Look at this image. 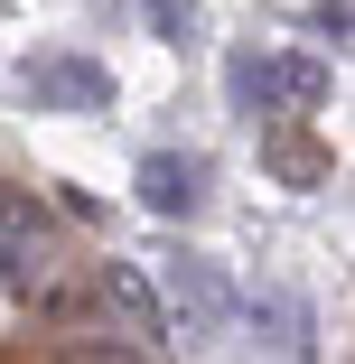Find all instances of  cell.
<instances>
[{"label":"cell","instance_id":"1","mask_svg":"<svg viewBox=\"0 0 355 364\" xmlns=\"http://www.w3.org/2000/svg\"><path fill=\"white\" fill-rule=\"evenodd\" d=\"M56 225H47V205L19 196V187H0V289L10 299H38V289L56 280Z\"/></svg>","mask_w":355,"mask_h":364},{"label":"cell","instance_id":"2","mask_svg":"<svg viewBox=\"0 0 355 364\" xmlns=\"http://www.w3.org/2000/svg\"><path fill=\"white\" fill-rule=\"evenodd\" d=\"M169 336L187 327V346H206V336H225V318H234V280L216 271V262H196V252H169Z\"/></svg>","mask_w":355,"mask_h":364},{"label":"cell","instance_id":"3","mask_svg":"<svg viewBox=\"0 0 355 364\" xmlns=\"http://www.w3.org/2000/svg\"><path fill=\"white\" fill-rule=\"evenodd\" d=\"M94 309L122 327L131 355H150V364H159V346H169V309H159V289L140 280V262H103V271H94Z\"/></svg>","mask_w":355,"mask_h":364},{"label":"cell","instance_id":"4","mask_svg":"<svg viewBox=\"0 0 355 364\" xmlns=\"http://www.w3.org/2000/svg\"><path fill=\"white\" fill-rule=\"evenodd\" d=\"M19 85H28L38 112H103V103H112V75H103L94 56H38Z\"/></svg>","mask_w":355,"mask_h":364},{"label":"cell","instance_id":"5","mask_svg":"<svg viewBox=\"0 0 355 364\" xmlns=\"http://www.w3.org/2000/svg\"><path fill=\"white\" fill-rule=\"evenodd\" d=\"M140 205L169 215V225L196 215V205H206V159H196V150H150V159H140Z\"/></svg>","mask_w":355,"mask_h":364},{"label":"cell","instance_id":"6","mask_svg":"<svg viewBox=\"0 0 355 364\" xmlns=\"http://www.w3.org/2000/svg\"><path fill=\"white\" fill-rule=\"evenodd\" d=\"M253 327H262V346L280 364H309V299H300V289H262V299H253Z\"/></svg>","mask_w":355,"mask_h":364},{"label":"cell","instance_id":"7","mask_svg":"<svg viewBox=\"0 0 355 364\" xmlns=\"http://www.w3.org/2000/svg\"><path fill=\"white\" fill-rule=\"evenodd\" d=\"M225 85H234V112H290V85H280V56H262V47H234V65H225Z\"/></svg>","mask_w":355,"mask_h":364},{"label":"cell","instance_id":"8","mask_svg":"<svg viewBox=\"0 0 355 364\" xmlns=\"http://www.w3.org/2000/svg\"><path fill=\"white\" fill-rule=\"evenodd\" d=\"M28 309H38V327H85V309H94V289H85V280H65V271H56V280L38 289V299H28Z\"/></svg>","mask_w":355,"mask_h":364},{"label":"cell","instance_id":"9","mask_svg":"<svg viewBox=\"0 0 355 364\" xmlns=\"http://www.w3.org/2000/svg\"><path fill=\"white\" fill-rule=\"evenodd\" d=\"M150 28H159L169 47H187V38H196V0H150Z\"/></svg>","mask_w":355,"mask_h":364},{"label":"cell","instance_id":"10","mask_svg":"<svg viewBox=\"0 0 355 364\" xmlns=\"http://www.w3.org/2000/svg\"><path fill=\"white\" fill-rule=\"evenodd\" d=\"M65 364H150V355H131L112 336H65Z\"/></svg>","mask_w":355,"mask_h":364},{"label":"cell","instance_id":"11","mask_svg":"<svg viewBox=\"0 0 355 364\" xmlns=\"http://www.w3.org/2000/svg\"><path fill=\"white\" fill-rule=\"evenodd\" d=\"M318 38H327V47L355 38V10H346V0H318Z\"/></svg>","mask_w":355,"mask_h":364}]
</instances>
